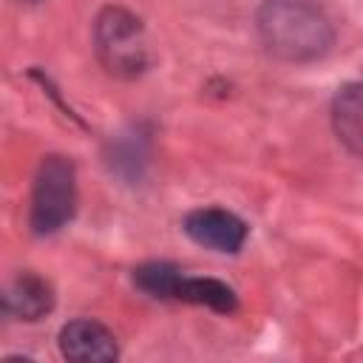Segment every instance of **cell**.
<instances>
[{
	"label": "cell",
	"mask_w": 363,
	"mask_h": 363,
	"mask_svg": "<svg viewBox=\"0 0 363 363\" xmlns=\"http://www.w3.org/2000/svg\"><path fill=\"white\" fill-rule=\"evenodd\" d=\"M255 31L261 45L284 62H315L335 43V28L315 0H264Z\"/></svg>",
	"instance_id": "1"
},
{
	"label": "cell",
	"mask_w": 363,
	"mask_h": 363,
	"mask_svg": "<svg viewBox=\"0 0 363 363\" xmlns=\"http://www.w3.org/2000/svg\"><path fill=\"white\" fill-rule=\"evenodd\" d=\"M94 51L102 68L119 79H136L150 68L145 26L125 6L99 9L94 20Z\"/></svg>",
	"instance_id": "2"
},
{
	"label": "cell",
	"mask_w": 363,
	"mask_h": 363,
	"mask_svg": "<svg viewBox=\"0 0 363 363\" xmlns=\"http://www.w3.org/2000/svg\"><path fill=\"white\" fill-rule=\"evenodd\" d=\"M77 213V167L62 153H48L40 159L31 204H28V227L34 235L45 238L60 233Z\"/></svg>",
	"instance_id": "3"
},
{
	"label": "cell",
	"mask_w": 363,
	"mask_h": 363,
	"mask_svg": "<svg viewBox=\"0 0 363 363\" xmlns=\"http://www.w3.org/2000/svg\"><path fill=\"white\" fill-rule=\"evenodd\" d=\"M182 230L199 247L213 250V252H227V255L238 252L247 241V233H250L244 218H238L235 213H230L224 207H196V210H190L182 221Z\"/></svg>",
	"instance_id": "4"
},
{
	"label": "cell",
	"mask_w": 363,
	"mask_h": 363,
	"mask_svg": "<svg viewBox=\"0 0 363 363\" xmlns=\"http://www.w3.org/2000/svg\"><path fill=\"white\" fill-rule=\"evenodd\" d=\"M150 128L145 122H130L125 125L111 142L105 145V164L108 170L125 182V184H139L147 173L150 164Z\"/></svg>",
	"instance_id": "5"
},
{
	"label": "cell",
	"mask_w": 363,
	"mask_h": 363,
	"mask_svg": "<svg viewBox=\"0 0 363 363\" xmlns=\"http://www.w3.org/2000/svg\"><path fill=\"white\" fill-rule=\"evenodd\" d=\"M60 352L68 360H79V363H108L119 357V346L113 332L94 320V318H77L68 320L60 335H57Z\"/></svg>",
	"instance_id": "6"
},
{
	"label": "cell",
	"mask_w": 363,
	"mask_h": 363,
	"mask_svg": "<svg viewBox=\"0 0 363 363\" xmlns=\"http://www.w3.org/2000/svg\"><path fill=\"white\" fill-rule=\"evenodd\" d=\"M54 303H57V295H54L51 281H45L43 275H37L31 269L17 272L3 295L6 315L14 320H28V323L45 318L54 309Z\"/></svg>",
	"instance_id": "7"
},
{
	"label": "cell",
	"mask_w": 363,
	"mask_h": 363,
	"mask_svg": "<svg viewBox=\"0 0 363 363\" xmlns=\"http://www.w3.org/2000/svg\"><path fill=\"white\" fill-rule=\"evenodd\" d=\"M332 130L337 142L363 159V82H346L332 99Z\"/></svg>",
	"instance_id": "8"
},
{
	"label": "cell",
	"mask_w": 363,
	"mask_h": 363,
	"mask_svg": "<svg viewBox=\"0 0 363 363\" xmlns=\"http://www.w3.org/2000/svg\"><path fill=\"white\" fill-rule=\"evenodd\" d=\"M176 301L207 306L218 315H230L238 309V292L230 284H224L218 278H204V275H182Z\"/></svg>",
	"instance_id": "9"
},
{
	"label": "cell",
	"mask_w": 363,
	"mask_h": 363,
	"mask_svg": "<svg viewBox=\"0 0 363 363\" xmlns=\"http://www.w3.org/2000/svg\"><path fill=\"white\" fill-rule=\"evenodd\" d=\"M182 275L184 272L170 261H145V264L133 267L130 278H133V286L142 289L145 295L159 298V301H170V298H176Z\"/></svg>",
	"instance_id": "10"
},
{
	"label": "cell",
	"mask_w": 363,
	"mask_h": 363,
	"mask_svg": "<svg viewBox=\"0 0 363 363\" xmlns=\"http://www.w3.org/2000/svg\"><path fill=\"white\" fill-rule=\"evenodd\" d=\"M23 3H40V0H23Z\"/></svg>",
	"instance_id": "11"
}]
</instances>
